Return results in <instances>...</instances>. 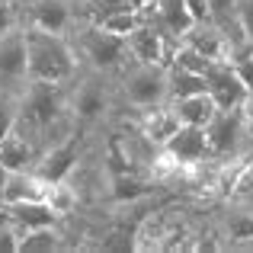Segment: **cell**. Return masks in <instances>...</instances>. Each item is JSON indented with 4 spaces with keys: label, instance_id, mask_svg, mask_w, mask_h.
I'll list each match as a JSON object with an SVG mask.
<instances>
[{
    "label": "cell",
    "instance_id": "cell-1",
    "mask_svg": "<svg viewBox=\"0 0 253 253\" xmlns=\"http://www.w3.org/2000/svg\"><path fill=\"white\" fill-rule=\"evenodd\" d=\"M23 39H26V74H29V81L71 84L77 77L81 58L74 51L71 36L23 26Z\"/></svg>",
    "mask_w": 253,
    "mask_h": 253
},
{
    "label": "cell",
    "instance_id": "cell-2",
    "mask_svg": "<svg viewBox=\"0 0 253 253\" xmlns=\"http://www.w3.org/2000/svg\"><path fill=\"white\" fill-rule=\"evenodd\" d=\"M68 36H71V42H74L77 58H81V68H86V71H99V74L116 77L119 71L131 61L125 39L106 32L103 26H96V23L77 19Z\"/></svg>",
    "mask_w": 253,
    "mask_h": 253
},
{
    "label": "cell",
    "instance_id": "cell-3",
    "mask_svg": "<svg viewBox=\"0 0 253 253\" xmlns=\"http://www.w3.org/2000/svg\"><path fill=\"white\" fill-rule=\"evenodd\" d=\"M68 84H45V81H26L19 90V109H16V128L29 138L42 135L48 122H55L61 112H68Z\"/></svg>",
    "mask_w": 253,
    "mask_h": 253
},
{
    "label": "cell",
    "instance_id": "cell-4",
    "mask_svg": "<svg viewBox=\"0 0 253 253\" xmlns=\"http://www.w3.org/2000/svg\"><path fill=\"white\" fill-rule=\"evenodd\" d=\"M68 106L74 119L81 122V128L103 122L116 109V77L81 68L77 77L68 84Z\"/></svg>",
    "mask_w": 253,
    "mask_h": 253
},
{
    "label": "cell",
    "instance_id": "cell-5",
    "mask_svg": "<svg viewBox=\"0 0 253 253\" xmlns=\"http://www.w3.org/2000/svg\"><path fill=\"white\" fill-rule=\"evenodd\" d=\"M116 96L125 109H148V106L167 103L170 84H167V64H141L128 61L116 74Z\"/></svg>",
    "mask_w": 253,
    "mask_h": 253
},
{
    "label": "cell",
    "instance_id": "cell-6",
    "mask_svg": "<svg viewBox=\"0 0 253 253\" xmlns=\"http://www.w3.org/2000/svg\"><path fill=\"white\" fill-rule=\"evenodd\" d=\"M253 125L241 116V109H218L215 119L205 125V141H209L211 161H237V157L253 154V144L247 135Z\"/></svg>",
    "mask_w": 253,
    "mask_h": 253
},
{
    "label": "cell",
    "instance_id": "cell-7",
    "mask_svg": "<svg viewBox=\"0 0 253 253\" xmlns=\"http://www.w3.org/2000/svg\"><path fill=\"white\" fill-rule=\"evenodd\" d=\"M161 154L167 157L176 170H183L189 176L192 167H199L202 161H209V141H205V128L199 125H179L176 131L161 144Z\"/></svg>",
    "mask_w": 253,
    "mask_h": 253
},
{
    "label": "cell",
    "instance_id": "cell-8",
    "mask_svg": "<svg viewBox=\"0 0 253 253\" xmlns=\"http://www.w3.org/2000/svg\"><path fill=\"white\" fill-rule=\"evenodd\" d=\"M19 13H23V26L68 36L71 26L77 23V0H29L19 3Z\"/></svg>",
    "mask_w": 253,
    "mask_h": 253
},
{
    "label": "cell",
    "instance_id": "cell-9",
    "mask_svg": "<svg viewBox=\"0 0 253 253\" xmlns=\"http://www.w3.org/2000/svg\"><path fill=\"white\" fill-rule=\"evenodd\" d=\"M84 154H86V135L77 131L74 138L42 151V154H39V164H36V173L45 183H61V179H68L71 173H74V167L84 161Z\"/></svg>",
    "mask_w": 253,
    "mask_h": 253
},
{
    "label": "cell",
    "instance_id": "cell-10",
    "mask_svg": "<svg viewBox=\"0 0 253 253\" xmlns=\"http://www.w3.org/2000/svg\"><path fill=\"white\" fill-rule=\"evenodd\" d=\"M125 45H128V55L131 61H141V64H167L170 61V51L176 42H170L154 23H138L135 29L125 36Z\"/></svg>",
    "mask_w": 253,
    "mask_h": 253
},
{
    "label": "cell",
    "instance_id": "cell-11",
    "mask_svg": "<svg viewBox=\"0 0 253 253\" xmlns=\"http://www.w3.org/2000/svg\"><path fill=\"white\" fill-rule=\"evenodd\" d=\"M138 13H141L144 23H154L170 42H179V39L189 32V26L196 23L189 6H186V0H151V3Z\"/></svg>",
    "mask_w": 253,
    "mask_h": 253
},
{
    "label": "cell",
    "instance_id": "cell-12",
    "mask_svg": "<svg viewBox=\"0 0 253 253\" xmlns=\"http://www.w3.org/2000/svg\"><path fill=\"white\" fill-rule=\"evenodd\" d=\"M205 93L215 99L218 109H237L247 96V86L234 74L231 61H211L205 68Z\"/></svg>",
    "mask_w": 253,
    "mask_h": 253
},
{
    "label": "cell",
    "instance_id": "cell-13",
    "mask_svg": "<svg viewBox=\"0 0 253 253\" xmlns=\"http://www.w3.org/2000/svg\"><path fill=\"white\" fill-rule=\"evenodd\" d=\"M29 74H26V39L23 26L6 36H0V90H23Z\"/></svg>",
    "mask_w": 253,
    "mask_h": 253
},
{
    "label": "cell",
    "instance_id": "cell-14",
    "mask_svg": "<svg viewBox=\"0 0 253 253\" xmlns=\"http://www.w3.org/2000/svg\"><path fill=\"white\" fill-rule=\"evenodd\" d=\"M131 112H135L131 125H135V128L141 131V135L148 138L154 148H161V144L167 141L173 131L179 128L176 112H173L170 99H167V103H157V106H148V109H131Z\"/></svg>",
    "mask_w": 253,
    "mask_h": 253
},
{
    "label": "cell",
    "instance_id": "cell-15",
    "mask_svg": "<svg viewBox=\"0 0 253 253\" xmlns=\"http://www.w3.org/2000/svg\"><path fill=\"white\" fill-rule=\"evenodd\" d=\"M39 154H42L39 141L29 138L26 131H19L16 125H13L3 135V141H0V167L3 170H36Z\"/></svg>",
    "mask_w": 253,
    "mask_h": 253
},
{
    "label": "cell",
    "instance_id": "cell-16",
    "mask_svg": "<svg viewBox=\"0 0 253 253\" xmlns=\"http://www.w3.org/2000/svg\"><path fill=\"white\" fill-rule=\"evenodd\" d=\"M10 224H16V231H32V228H51V224H61L64 218L51 209L45 199H32V202H16V205H3Z\"/></svg>",
    "mask_w": 253,
    "mask_h": 253
},
{
    "label": "cell",
    "instance_id": "cell-17",
    "mask_svg": "<svg viewBox=\"0 0 253 253\" xmlns=\"http://www.w3.org/2000/svg\"><path fill=\"white\" fill-rule=\"evenodd\" d=\"M179 42L192 45L199 55H205L209 61H228V42H224V29L211 19L205 23H192L189 32H186Z\"/></svg>",
    "mask_w": 253,
    "mask_h": 253
},
{
    "label": "cell",
    "instance_id": "cell-18",
    "mask_svg": "<svg viewBox=\"0 0 253 253\" xmlns=\"http://www.w3.org/2000/svg\"><path fill=\"white\" fill-rule=\"evenodd\" d=\"M170 106H173V112H176L179 125H199V128H205L218 112L215 99H211L209 93H192V96L170 99Z\"/></svg>",
    "mask_w": 253,
    "mask_h": 253
},
{
    "label": "cell",
    "instance_id": "cell-19",
    "mask_svg": "<svg viewBox=\"0 0 253 253\" xmlns=\"http://www.w3.org/2000/svg\"><path fill=\"white\" fill-rule=\"evenodd\" d=\"M68 241H64L61 224H51V228H32L19 234V253H51V250H64Z\"/></svg>",
    "mask_w": 253,
    "mask_h": 253
},
{
    "label": "cell",
    "instance_id": "cell-20",
    "mask_svg": "<svg viewBox=\"0 0 253 253\" xmlns=\"http://www.w3.org/2000/svg\"><path fill=\"white\" fill-rule=\"evenodd\" d=\"M167 84H170V99L192 96V93H205V74L183 71V68H170V64H167Z\"/></svg>",
    "mask_w": 253,
    "mask_h": 253
},
{
    "label": "cell",
    "instance_id": "cell-21",
    "mask_svg": "<svg viewBox=\"0 0 253 253\" xmlns=\"http://www.w3.org/2000/svg\"><path fill=\"white\" fill-rule=\"evenodd\" d=\"M170 68H183V71H196V74H205V68H209V58L205 55H199L192 45H186V42H176L173 45V51H170Z\"/></svg>",
    "mask_w": 253,
    "mask_h": 253
},
{
    "label": "cell",
    "instance_id": "cell-22",
    "mask_svg": "<svg viewBox=\"0 0 253 253\" xmlns=\"http://www.w3.org/2000/svg\"><path fill=\"white\" fill-rule=\"evenodd\" d=\"M138 23H141V13H138V10H119V13L106 16L103 23H96V26H103L106 32H112V36H122V39H125Z\"/></svg>",
    "mask_w": 253,
    "mask_h": 253
},
{
    "label": "cell",
    "instance_id": "cell-23",
    "mask_svg": "<svg viewBox=\"0 0 253 253\" xmlns=\"http://www.w3.org/2000/svg\"><path fill=\"white\" fill-rule=\"evenodd\" d=\"M23 26V13H19V3L16 0H0V36L19 29Z\"/></svg>",
    "mask_w": 253,
    "mask_h": 253
},
{
    "label": "cell",
    "instance_id": "cell-24",
    "mask_svg": "<svg viewBox=\"0 0 253 253\" xmlns=\"http://www.w3.org/2000/svg\"><path fill=\"white\" fill-rule=\"evenodd\" d=\"M234 10H237V0H209V13H211V23L224 26L234 19Z\"/></svg>",
    "mask_w": 253,
    "mask_h": 253
},
{
    "label": "cell",
    "instance_id": "cell-25",
    "mask_svg": "<svg viewBox=\"0 0 253 253\" xmlns=\"http://www.w3.org/2000/svg\"><path fill=\"white\" fill-rule=\"evenodd\" d=\"M0 253H19V231L10 224V218L0 221Z\"/></svg>",
    "mask_w": 253,
    "mask_h": 253
},
{
    "label": "cell",
    "instance_id": "cell-26",
    "mask_svg": "<svg viewBox=\"0 0 253 253\" xmlns=\"http://www.w3.org/2000/svg\"><path fill=\"white\" fill-rule=\"evenodd\" d=\"M231 68H234V74L241 77V84L247 86V90H253V51H250V55H244V58H234Z\"/></svg>",
    "mask_w": 253,
    "mask_h": 253
},
{
    "label": "cell",
    "instance_id": "cell-27",
    "mask_svg": "<svg viewBox=\"0 0 253 253\" xmlns=\"http://www.w3.org/2000/svg\"><path fill=\"white\" fill-rule=\"evenodd\" d=\"M234 16H237V23H241V29L247 32V39L253 42V0H237Z\"/></svg>",
    "mask_w": 253,
    "mask_h": 253
},
{
    "label": "cell",
    "instance_id": "cell-28",
    "mask_svg": "<svg viewBox=\"0 0 253 253\" xmlns=\"http://www.w3.org/2000/svg\"><path fill=\"white\" fill-rule=\"evenodd\" d=\"M186 6H189V13H192V19H196V23H205V19H211L209 0H186Z\"/></svg>",
    "mask_w": 253,
    "mask_h": 253
},
{
    "label": "cell",
    "instance_id": "cell-29",
    "mask_svg": "<svg viewBox=\"0 0 253 253\" xmlns=\"http://www.w3.org/2000/svg\"><path fill=\"white\" fill-rule=\"evenodd\" d=\"M125 3H128V6H131V10H144V6H148V3H151V0H125Z\"/></svg>",
    "mask_w": 253,
    "mask_h": 253
},
{
    "label": "cell",
    "instance_id": "cell-30",
    "mask_svg": "<svg viewBox=\"0 0 253 253\" xmlns=\"http://www.w3.org/2000/svg\"><path fill=\"white\" fill-rule=\"evenodd\" d=\"M16 3H29V0H16Z\"/></svg>",
    "mask_w": 253,
    "mask_h": 253
}]
</instances>
